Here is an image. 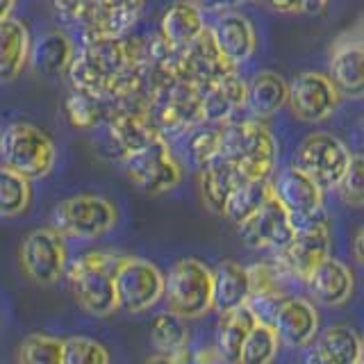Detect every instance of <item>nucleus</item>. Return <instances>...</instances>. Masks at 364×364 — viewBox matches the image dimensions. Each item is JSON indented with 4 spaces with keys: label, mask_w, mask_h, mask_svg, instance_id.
Returning <instances> with one entry per match:
<instances>
[{
    "label": "nucleus",
    "mask_w": 364,
    "mask_h": 364,
    "mask_svg": "<svg viewBox=\"0 0 364 364\" xmlns=\"http://www.w3.org/2000/svg\"><path fill=\"white\" fill-rule=\"evenodd\" d=\"M221 157H225L242 178L269 180L278 164L276 134L257 119H235L223 125Z\"/></svg>",
    "instance_id": "1"
},
{
    "label": "nucleus",
    "mask_w": 364,
    "mask_h": 364,
    "mask_svg": "<svg viewBox=\"0 0 364 364\" xmlns=\"http://www.w3.org/2000/svg\"><path fill=\"white\" fill-rule=\"evenodd\" d=\"M119 255L109 250H87L66 264V282L77 307L89 316H109L117 312L114 264Z\"/></svg>",
    "instance_id": "2"
},
{
    "label": "nucleus",
    "mask_w": 364,
    "mask_h": 364,
    "mask_svg": "<svg viewBox=\"0 0 364 364\" xmlns=\"http://www.w3.org/2000/svg\"><path fill=\"white\" fill-rule=\"evenodd\" d=\"M0 157L5 166L32 182L50 176L57 164V148L41 128L16 121L0 132Z\"/></svg>",
    "instance_id": "3"
},
{
    "label": "nucleus",
    "mask_w": 364,
    "mask_h": 364,
    "mask_svg": "<svg viewBox=\"0 0 364 364\" xmlns=\"http://www.w3.org/2000/svg\"><path fill=\"white\" fill-rule=\"evenodd\" d=\"M119 223V210L109 198L96 193H77L55 205L50 214V228L64 239L94 242L109 235Z\"/></svg>",
    "instance_id": "4"
},
{
    "label": "nucleus",
    "mask_w": 364,
    "mask_h": 364,
    "mask_svg": "<svg viewBox=\"0 0 364 364\" xmlns=\"http://www.w3.org/2000/svg\"><path fill=\"white\" fill-rule=\"evenodd\" d=\"M171 312L182 318H200L212 312V269L196 257H182L164 276V296Z\"/></svg>",
    "instance_id": "5"
},
{
    "label": "nucleus",
    "mask_w": 364,
    "mask_h": 364,
    "mask_svg": "<svg viewBox=\"0 0 364 364\" xmlns=\"http://www.w3.org/2000/svg\"><path fill=\"white\" fill-rule=\"evenodd\" d=\"M114 294L117 310L128 314L153 310L164 296V273L146 257L119 255L114 264Z\"/></svg>",
    "instance_id": "6"
},
{
    "label": "nucleus",
    "mask_w": 364,
    "mask_h": 364,
    "mask_svg": "<svg viewBox=\"0 0 364 364\" xmlns=\"http://www.w3.org/2000/svg\"><path fill=\"white\" fill-rule=\"evenodd\" d=\"M123 173L148 196L173 191L182 182V166L173 157L166 139H155L139 151L121 157Z\"/></svg>",
    "instance_id": "7"
},
{
    "label": "nucleus",
    "mask_w": 364,
    "mask_h": 364,
    "mask_svg": "<svg viewBox=\"0 0 364 364\" xmlns=\"http://www.w3.org/2000/svg\"><path fill=\"white\" fill-rule=\"evenodd\" d=\"M330 248H333V237H330V223L323 214L310 223L296 225L294 237L287 242V246L276 250L273 259L289 280L305 282L307 276L326 257H330Z\"/></svg>",
    "instance_id": "8"
},
{
    "label": "nucleus",
    "mask_w": 364,
    "mask_h": 364,
    "mask_svg": "<svg viewBox=\"0 0 364 364\" xmlns=\"http://www.w3.org/2000/svg\"><path fill=\"white\" fill-rule=\"evenodd\" d=\"M353 159L350 148L330 132L307 134L299 146L296 166L310 176L323 191L337 189Z\"/></svg>",
    "instance_id": "9"
},
{
    "label": "nucleus",
    "mask_w": 364,
    "mask_h": 364,
    "mask_svg": "<svg viewBox=\"0 0 364 364\" xmlns=\"http://www.w3.org/2000/svg\"><path fill=\"white\" fill-rule=\"evenodd\" d=\"M155 66H166L176 77L185 80L193 87H205L219 80L228 73L237 71V68L225 60V57L216 48V41L210 32V26L200 32V37L193 39L185 50L173 53L164 62H148Z\"/></svg>",
    "instance_id": "10"
},
{
    "label": "nucleus",
    "mask_w": 364,
    "mask_h": 364,
    "mask_svg": "<svg viewBox=\"0 0 364 364\" xmlns=\"http://www.w3.org/2000/svg\"><path fill=\"white\" fill-rule=\"evenodd\" d=\"M23 273L37 284H55L68 264L66 239L55 228H37L26 235L18 248Z\"/></svg>",
    "instance_id": "11"
},
{
    "label": "nucleus",
    "mask_w": 364,
    "mask_h": 364,
    "mask_svg": "<svg viewBox=\"0 0 364 364\" xmlns=\"http://www.w3.org/2000/svg\"><path fill=\"white\" fill-rule=\"evenodd\" d=\"M339 91L326 73L303 71L287 82V102L291 117L301 123H323L339 107Z\"/></svg>",
    "instance_id": "12"
},
{
    "label": "nucleus",
    "mask_w": 364,
    "mask_h": 364,
    "mask_svg": "<svg viewBox=\"0 0 364 364\" xmlns=\"http://www.w3.org/2000/svg\"><path fill=\"white\" fill-rule=\"evenodd\" d=\"M271 196L287 210L294 225L310 223L323 216L326 191L296 164L284 166L271 176Z\"/></svg>",
    "instance_id": "13"
},
{
    "label": "nucleus",
    "mask_w": 364,
    "mask_h": 364,
    "mask_svg": "<svg viewBox=\"0 0 364 364\" xmlns=\"http://www.w3.org/2000/svg\"><path fill=\"white\" fill-rule=\"evenodd\" d=\"M264 321H269L271 328L276 330L280 346H287L291 350L310 346L318 335V328H321V318H318L314 301L289 294L271 305L269 318H264Z\"/></svg>",
    "instance_id": "14"
},
{
    "label": "nucleus",
    "mask_w": 364,
    "mask_h": 364,
    "mask_svg": "<svg viewBox=\"0 0 364 364\" xmlns=\"http://www.w3.org/2000/svg\"><path fill=\"white\" fill-rule=\"evenodd\" d=\"M146 0H89L80 23L82 41L128 37L144 14Z\"/></svg>",
    "instance_id": "15"
},
{
    "label": "nucleus",
    "mask_w": 364,
    "mask_h": 364,
    "mask_svg": "<svg viewBox=\"0 0 364 364\" xmlns=\"http://www.w3.org/2000/svg\"><path fill=\"white\" fill-rule=\"evenodd\" d=\"M364 39L362 28L355 26L333 41L328 57V77L341 98L358 100L364 94Z\"/></svg>",
    "instance_id": "16"
},
{
    "label": "nucleus",
    "mask_w": 364,
    "mask_h": 364,
    "mask_svg": "<svg viewBox=\"0 0 364 364\" xmlns=\"http://www.w3.org/2000/svg\"><path fill=\"white\" fill-rule=\"evenodd\" d=\"M237 230L248 248L276 253L282 246H287V242L294 237L296 225L287 210L273 196H269L253 214L246 216L242 223H237Z\"/></svg>",
    "instance_id": "17"
},
{
    "label": "nucleus",
    "mask_w": 364,
    "mask_h": 364,
    "mask_svg": "<svg viewBox=\"0 0 364 364\" xmlns=\"http://www.w3.org/2000/svg\"><path fill=\"white\" fill-rule=\"evenodd\" d=\"M210 32L216 41L219 53L230 62L235 68L246 64L255 55L257 48V32L253 21L244 16L242 11L225 9L223 14L214 18Z\"/></svg>",
    "instance_id": "18"
},
{
    "label": "nucleus",
    "mask_w": 364,
    "mask_h": 364,
    "mask_svg": "<svg viewBox=\"0 0 364 364\" xmlns=\"http://www.w3.org/2000/svg\"><path fill=\"white\" fill-rule=\"evenodd\" d=\"M246 105V80L237 71L228 73L214 82L200 87L203 123L225 125L235 121Z\"/></svg>",
    "instance_id": "19"
},
{
    "label": "nucleus",
    "mask_w": 364,
    "mask_h": 364,
    "mask_svg": "<svg viewBox=\"0 0 364 364\" xmlns=\"http://www.w3.org/2000/svg\"><path fill=\"white\" fill-rule=\"evenodd\" d=\"M312 301L323 307H344L355 294V273L337 257H326L305 280Z\"/></svg>",
    "instance_id": "20"
},
{
    "label": "nucleus",
    "mask_w": 364,
    "mask_h": 364,
    "mask_svg": "<svg viewBox=\"0 0 364 364\" xmlns=\"http://www.w3.org/2000/svg\"><path fill=\"white\" fill-rule=\"evenodd\" d=\"M205 28H208V23H205L200 5H196L193 0H176V3L166 7L162 18H159L157 34L171 50L180 53L193 39L200 37Z\"/></svg>",
    "instance_id": "21"
},
{
    "label": "nucleus",
    "mask_w": 364,
    "mask_h": 364,
    "mask_svg": "<svg viewBox=\"0 0 364 364\" xmlns=\"http://www.w3.org/2000/svg\"><path fill=\"white\" fill-rule=\"evenodd\" d=\"M109 141L117 148L119 157H125L139 148L153 144L155 139H164L155 130V125L148 121V117L139 109H121L114 112L105 121Z\"/></svg>",
    "instance_id": "22"
},
{
    "label": "nucleus",
    "mask_w": 364,
    "mask_h": 364,
    "mask_svg": "<svg viewBox=\"0 0 364 364\" xmlns=\"http://www.w3.org/2000/svg\"><path fill=\"white\" fill-rule=\"evenodd\" d=\"M310 364H362V339L353 328L337 323L326 328L312 341Z\"/></svg>",
    "instance_id": "23"
},
{
    "label": "nucleus",
    "mask_w": 364,
    "mask_h": 364,
    "mask_svg": "<svg viewBox=\"0 0 364 364\" xmlns=\"http://www.w3.org/2000/svg\"><path fill=\"white\" fill-rule=\"evenodd\" d=\"M287 102V80L276 71H259L246 82V105L250 119L264 121Z\"/></svg>",
    "instance_id": "24"
},
{
    "label": "nucleus",
    "mask_w": 364,
    "mask_h": 364,
    "mask_svg": "<svg viewBox=\"0 0 364 364\" xmlns=\"http://www.w3.org/2000/svg\"><path fill=\"white\" fill-rule=\"evenodd\" d=\"M239 171L228 162L225 157H216L214 162L198 168V193L203 205L212 214L223 216L225 203L230 198L232 189L239 185Z\"/></svg>",
    "instance_id": "25"
},
{
    "label": "nucleus",
    "mask_w": 364,
    "mask_h": 364,
    "mask_svg": "<svg viewBox=\"0 0 364 364\" xmlns=\"http://www.w3.org/2000/svg\"><path fill=\"white\" fill-rule=\"evenodd\" d=\"M30 30L23 21L9 16L0 21V82L16 80L30 60Z\"/></svg>",
    "instance_id": "26"
},
{
    "label": "nucleus",
    "mask_w": 364,
    "mask_h": 364,
    "mask_svg": "<svg viewBox=\"0 0 364 364\" xmlns=\"http://www.w3.org/2000/svg\"><path fill=\"white\" fill-rule=\"evenodd\" d=\"M248 303V273L237 259H223L212 269V310L228 312Z\"/></svg>",
    "instance_id": "27"
},
{
    "label": "nucleus",
    "mask_w": 364,
    "mask_h": 364,
    "mask_svg": "<svg viewBox=\"0 0 364 364\" xmlns=\"http://www.w3.org/2000/svg\"><path fill=\"white\" fill-rule=\"evenodd\" d=\"M255 323H257V314L248 303L219 314V321H216V344L214 346L221 353L225 364H237L239 350H242L250 328H253Z\"/></svg>",
    "instance_id": "28"
},
{
    "label": "nucleus",
    "mask_w": 364,
    "mask_h": 364,
    "mask_svg": "<svg viewBox=\"0 0 364 364\" xmlns=\"http://www.w3.org/2000/svg\"><path fill=\"white\" fill-rule=\"evenodd\" d=\"M248 273V305L269 307L287 296V276L276 264V259H262L246 267Z\"/></svg>",
    "instance_id": "29"
},
{
    "label": "nucleus",
    "mask_w": 364,
    "mask_h": 364,
    "mask_svg": "<svg viewBox=\"0 0 364 364\" xmlns=\"http://www.w3.org/2000/svg\"><path fill=\"white\" fill-rule=\"evenodd\" d=\"M73 55H75L73 39L62 30L46 32L30 46L32 66L37 68L41 75H48V77L66 73Z\"/></svg>",
    "instance_id": "30"
},
{
    "label": "nucleus",
    "mask_w": 364,
    "mask_h": 364,
    "mask_svg": "<svg viewBox=\"0 0 364 364\" xmlns=\"http://www.w3.org/2000/svg\"><path fill=\"white\" fill-rule=\"evenodd\" d=\"M64 114L66 121L77 130H94L98 125H102L109 117V102L89 94V91H80V89H71L68 96L64 98Z\"/></svg>",
    "instance_id": "31"
},
{
    "label": "nucleus",
    "mask_w": 364,
    "mask_h": 364,
    "mask_svg": "<svg viewBox=\"0 0 364 364\" xmlns=\"http://www.w3.org/2000/svg\"><path fill=\"white\" fill-rule=\"evenodd\" d=\"M271 196V178L269 180H248L242 178L232 189L230 198L225 203L223 216L230 223H242L246 216L253 214L262 203Z\"/></svg>",
    "instance_id": "32"
},
{
    "label": "nucleus",
    "mask_w": 364,
    "mask_h": 364,
    "mask_svg": "<svg viewBox=\"0 0 364 364\" xmlns=\"http://www.w3.org/2000/svg\"><path fill=\"white\" fill-rule=\"evenodd\" d=\"M151 344L159 350V353H173L182 350L189 346V328H187V318L178 316L176 312H159L153 316L151 321Z\"/></svg>",
    "instance_id": "33"
},
{
    "label": "nucleus",
    "mask_w": 364,
    "mask_h": 364,
    "mask_svg": "<svg viewBox=\"0 0 364 364\" xmlns=\"http://www.w3.org/2000/svg\"><path fill=\"white\" fill-rule=\"evenodd\" d=\"M278 353L280 341L276 330L264 318H257V323L250 328L244 346L239 350L237 364H273L278 360Z\"/></svg>",
    "instance_id": "34"
},
{
    "label": "nucleus",
    "mask_w": 364,
    "mask_h": 364,
    "mask_svg": "<svg viewBox=\"0 0 364 364\" xmlns=\"http://www.w3.org/2000/svg\"><path fill=\"white\" fill-rule=\"evenodd\" d=\"M185 153L193 166H205L214 162L216 157H221L223 148V125L200 123L193 130H189L185 136Z\"/></svg>",
    "instance_id": "35"
},
{
    "label": "nucleus",
    "mask_w": 364,
    "mask_h": 364,
    "mask_svg": "<svg viewBox=\"0 0 364 364\" xmlns=\"http://www.w3.org/2000/svg\"><path fill=\"white\" fill-rule=\"evenodd\" d=\"M32 187L30 180L23 178L9 166L0 164V216H18L30 208Z\"/></svg>",
    "instance_id": "36"
},
{
    "label": "nucleus",
    "mask_w": 364,
    "mask_h": 364,
    "mask_svg": "<svg viewBox=\"0 0 364 364\" xmlns=\"http://www.w3.org/2000/svg\"><path fill=\"white\" fill-rule=\"evenodd\" d=\"M64 339L48 333H32L21 341L16 362L18 364H62Z\"/></svg>",
    "instance_id": "37"
},
{
    "label": "nucleus",
    "mask_w": 364,
    "mask_h": 364,
    "mask_svg": "<svg viewBox=\"0 0 364 364\" xmlns=\"http://www.w3.org/2000/svg\"><path fill=\"white\" fill-rule=\"evenodd\" d=\"M109 353L94 337L73 335L64 339L62 364H109Z\"/></svg>",
    "instance_id": "38"
},
{
    "label": "nucleus",
    "mask_w": 364,
    "mask_h": 364,
    "mask_svg": "<svg viewBox=\"0 0 364 364\" xmlns=\"http://www.w3.org/2000/svg\"><path fill=\"white\" fill-rule=\"evenodd\" d=\"M339 191V198L348 208H362L364 205V162H362V155L353 153V159L346 168L344 178L337 185Z\"/></svg>",
    "instance_id": "39"
},
{
    "label": "nucleus",
    "mask_w": 364,
    "mask_h": 364,
    "mask_svg": "<svg viewBox=\"0 0 364 364\" xmlns=\"http://www.w3.org/2000/svg\"><path fill=\"white\" fill-rule=\"evenodd\" d=\"M280 14H305V0H267Z\"/></svg>",
    "instance_id": "40"
},
{
    "label": "nucleus",
    "mask_w": 364,
    "mask_h": 364,
    "mask_svg": "<svg viewBox=\"0 0 364 364\" xmlns=\"http://www.w3.org/2000/svg\"><path fill=\"white\" fill-rule=\"evenodd\" d=\"M362 242H364V230L358 228L355 237H353V257H355L358 264H364V250H362Z\"/></svg>",
    "instance_id": "41"
},
{
    "label": "nucleus",
    "mask_w": 364,
    "mask_h": 364,
    "mask_svg": "<svg viewBox=\"0 0 364 364\" xmlns=\"http://www.w3.org/2000/svg\"><path fill=\"white\" fill-rule=\"evenodd\" d=\"M144 364H182L176 355H168V353H157V355L148 358Z\"/></svg>",
    "instance_id": "42"
},
{
    "label": "nucleus",
    "mask_w": 364,
    "mask_h": 364,
    "mask_svg": "<svg viewBox=\"0 0 364 364\" xmlns=\"http://www.w3.org/2000/svg\"><path fill=\"white\" fill-rule=\"evenodd\" d=\"M330 0H305V14H321Z\"/></svg>",
    "instance_id": "43"
},
{
    "label": "nucleus",
    "mask_w": 364,
    "mask_h": 364,
    "mask_svg": "<svg viewBox=\"0 0 364 364\" xmlns=\"http://www.w3.org/2000/svg\"><path fill=\"white\" fill-rule=\"evenodd\" d=\"M16 9V0H0V21L9 18Z\"/></svg>",
    "instance_id": "44"
},
{
    "label": "nucleus",
    "mask_w": 364,
    "mask_h": 364,
    "mask_svg": "<svg viewBox=\"0 0 364 364\" xmlns=\"http://www.w3.org/2000/svg\"><path fill=\"white\" fill-rule=\"evenodd\" d=\"M244 3H257V0H221V7H232V5H244Z\"/></svg>",
    "instance_id": "45"
},
{
    "label": "nucleus",
    "mask_w": 364,
    "mask_h": 364,
    "mask_svg": "<svg viewBox=\"0 0 364 364\" xmlns=\"http://www.w3.org/2000/svg\"><path fill=\"white\" fill-rule=\"evenodd\" d=\"M196 5H208V7H221V0H193Z\"/></svg>",
    "instance_id": "46"
}]
</instances>
